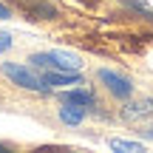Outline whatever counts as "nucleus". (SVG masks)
<instances>
[{
	"label": "nucleus",
	"instance_id": "2",
	"mask_svg": "<svg viewBox=\"0 0 153 153\" xmlns=\"http://www.w3.org/2000/svg\"><path fill=\"white\" fill-rule=\"evenodd\" d=\"M3 74L9 76L14 85L26 88V91H37V94H45V91H48V85L43 82V76H37L31 68L20 65V62H3Z\"/></svg>",
	"mask_w": 153,
	"mask_h": 153
},
{
	"label": "nucleus",
	"instance_id": "11",
	"mask_svg": "<svg viewBox=\"0 0 153 153\" xmlns=\"http://www.w3.org/2000/svg\"><path fill=\"white\" fill-rule=\"evenodd\" d=\"M128 3H131V0H128Z\"/></svg>",
	"mask_w": 153,
	"mask_h": 153
},
{
	"label": "nucleus",
	"instance_id": "3",
	"mask_svg": "<svg viewBox=\"0 0 153 153\" xmlns=\"http://www.w3.org/2000/svg\"><path fill=\"white\" fill-rule=\"evenodd\" d=\"M99 79H102V85L108 88L114 97H119V99H128V97L133 94L131 79L122 76V74H116V71H111V68H102V71H99Z\"/></svg>",
	"mask_w": 153,
	"mask_h": 153
},
{
	"label": "nucleus",
	"instance_id": "10",
	"mask_svg": "<svg viewBox=\"0 0 153 153\" xmlns=\"http://www.w3.org/2000/svg\"><path fill=\"white\" fill-rule=\"evenodd\" d=\"M6 17H11V11H9V6L0 3V20H6Z\"/></svg>",
	"mask_w": 153,
	"mask_h": 153
},
{
	"label": "nucleus",
	"instance_id": "6",
	"mask_svg": "<svg viewBox=\"0 0 153 153\" xmlns=\"http://www.w3.org/2000/svg\"><path fill=\"white\" fill-rule=\"evenodd\" d=\"M85 111H88V108H82V105L62 102V108H60V119L65 122V125H79V122L85 119Z\"/></svg>",
	"mask_w": 153,
	"mask_h": 153
},
{
	"label": "nucleus",
	"instance_id": "4",
	"mask_svg": "<svg viewBox=\"0 0 153 153\" xmlns=\"http://www.w3.org/2000/svg\"><path fill=\"white\" fill-rule=\"evenodd\" d=\"M150 114H153V99H136V102L122 108V116H125L128 122H139V119H145V116H150Z\"/></svg>",
	"mask_w": 153,
	"mask_h": 153
},
{
	"label": "nucleus",
	"instance_id": "9",
	"mask_svg": "<svg viewBox=\"0 0 153 153\" xmlns=\"http://www.w3.org/2000/svg\"><path fill=\"white\" fill-rule=\"evenodd\" d=\"M9 48H11V34L9 31H0V54L9 51Z\"/></svg>",
	"mask_w": 153,
	"mask_h": 153
},
{
	"label": "nucleus",
	"instance_id": "8",
	"mask_svg": "<svg viewBox=\"0 0 153 153\" xmlns=\"http://www.w3.org/2000/svg\"><path fill=\"white\" fill-rule=\"evenodd\" d=\"M111 148L114 150H131V153H139L142 145L139 142H125V139H111Z\"/></svg>",
	"mask_w": 153,
	"mask_h": 153
},
{
	"label": "nucleus",
	"instance_id": "5",
	"mask_svg": "<svg viewBox=\"0 0 153 153\" xmlns=\"http://www.w3.org/2000/svg\"><path fill=\"white\" fill-rule=\"evenodd\" d=\"M43 82L45 85H54V88H60V85H74V82H79V76H76V71H45L43 74Z\"/></svg>",
	"mask_w": 153,
	"mask_h": 153
},
{
	"label": "nucleus",
	"instance_id": "7",
	"mask_svg": "<svg viewBox=\"0 0 153 153\" xmlns=\"http://www.w3.org/2000/svg\"><path fill=\"white\" fill-rule=\"evenodd\" d=\"M62 102H74V105H82V108H91L94 105V94L85 91V88H71V91L62 94Z\"/></svg>",
	"mask_w": 153,
	"mask_h": 153
},
{
	"label": "nucleus",
	"instance_id": "1",
	"mask_svg": "<svg viewBox=\"0 0 153 153\" xmlns=\"http://www.w3.org/2000/svg\"><path fill=\"white\" fill-rule=\"evenodd\" d=\"M28 62H31L34 68H43V71H79L82 68V57L71 54V51H62V48L40 51V54H34Z\"/></svg>",
	"mask_w": 153,
	"mask_h": 153
}]
</instances>
